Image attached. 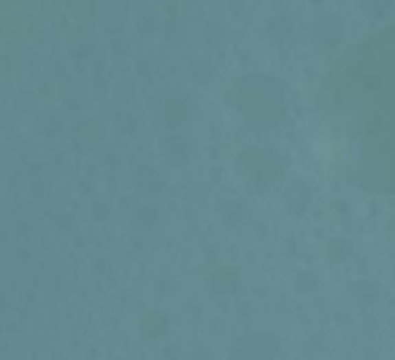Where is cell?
Here are the masks:
<instances>
[{
	"instance_id": "obj_1",
	"label": "cell",
	"mask_w": 395,
	"mask_h": 360,
	"mask_svg": "<svg viewBox=\"0 0 395 360\" xmlns=\"http://www.w3.org/2000/svg\"><path fill=\"white\" fill-rule=\"evenodd\" d=\"M317 117L330 166L363 190L395 195V25L333 63Z\"/></svg>"
}]
</instances>
